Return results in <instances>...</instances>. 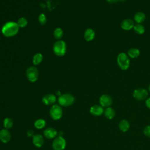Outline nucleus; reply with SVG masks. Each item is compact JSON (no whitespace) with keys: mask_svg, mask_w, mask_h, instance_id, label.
<instances>
[{"mask_svg":"<svg viewBox=\"0 0 150 150\" xmlns=\"http://www.w3.org/2000/svg\"><path fill=\"white\" fill-rule=\"evenodd\" d=\"M56 96H59V97L61 95V93H60V92L59 91H57L56 93Z\"/></svg>","mask_w":150,"mask_h":150,"instance_id":"32","label":"nucleus"},{"mask_svg":"<svg viewBox=\"0 0 150 150\" xmlns=\"http://www.w3.org/2000/svg\"><path fill=\"white\" fill-rule=\"evenodd\" d=\"M17 24L19 28H25L28 25V21L27 19L24 17H21L18 19L17 21Z\"/></svg>","mask_w":150,"mask_h":150,"instance_id":"25","label":"nucleus"},{"mask_svg":"<svg viewBox=\"0 0 150 150\" xmlns=\"http://www.w3.org/2000/svg\"><path fill=\"white\" fill-rule=\"evenodd\" d=\"M117 62L118 67L122 70H127L130 65V60L128 54L124 52L120 53L117 57Z\"/></svg>","mask_w":150,"mask_h":150,"instance_id":"2","label":"nucleus"},{"mask_svg":"<svg viewBox=\"0 0 150 150\" xmlns=\"http://www.w3.org/2000/svg\"><path fill=\"white\" fill-rule=\"evenodd\" d=\"M19 27L16 22L10 21L5 23L2 28L1 32L4 36L11 38L16 35L19 31Z\"/></svg>","mask_w":150,"mask_h":150,"instance_id":"1","label":"nucleus"},{"mask_svg":"<svg viewBox=\"0 0 150 150\" xmlns=\"http://www.w3.org/2000/svg\"><path fill=\"white\" fill-rule=\"evenodd\" d=\"M26 76L29 81L35 82L39 77L38 70L35 66H30L26 69Z\"/></svg>","mask_w":150,"mask_h":150,"instance_id":"6","label":"nucleus"},{"mask_svg":"<svg viewBox=\"0 0 150 150\" xmlns=\"http://www.w3.org/2000/svg\"><path fill=\"white\" fill-rule=\"evenodd\" d=\"M144 132L145 135L148 137H150V126H147L144 128Z\"/></svg>","mask_w":150,"mask_h":150,"instance_id":"28","label":"nucleus"},{"mask_svg":"<svg viewBox=\"0 0 150 150\" xmlns=\"http://www.w3.org/2000/svg\"><path fill=\"white\" fill-rule=\"evenodd\" d=\"M74 97L70 93H64L61 94L58 98V103L60 105L68 107L73 104Z\"/></svg>","mask_w":150,"mask_h":150,"instance_id":"4","label":"nucleus"},{"mask_svg":"<svg viewBox=\"0 0 150 150\" xmlns=\"http://www.w3.org/2000/svg\"><path fill=\"white\" fill-rule=\"evenodd\" d=\"M46 125V121L43 119H38L35 121L34 123V126L37 129H42Z\"/></svg>","mask_w":150,"mask_h":150,"instance_id":"24","label":"nucleus"},{"mask_svg":"<svg viewBox=\"0 0 150 150\" xmlns=\"http://www.w3.org/2000/svg\"><path fill=\"white\" fill-rule=\"evenodd\" d=\"M38 21L41 25H45L46 23L47 18L45 14L41 13L38 16Z\"/></svg>","mask_w":150,"mask_h":150,"instance_id":"27","label":"nucleus"},{"mask_svg":"<svg viewBox=\"0 0 150 150\" xmlns=\"http://www.w3.org/2000/svg\"><path fill=\"white\" fill-rule=\"evenodd\" d=\"M119 128L122 132H127L129 128V124L128 121L125 120H122L120 122Z\"/></svg>","mask_w":150,"mask_h":150,"instance_id":"20","label":"nucleus"},{"mask_svg":"<svg viewBox=\"0 0 150 150\" xmlns=\"http://www.w3.org/2000/svg\"><path fill=\"white\" fill-rule=\"evenodd\" d=\"M145 104H146V105L150 109V97L148 98L146 100Z\"/></svg>","mask_w":150,"mask_h":150,"instance_id":"31","label":"nucleus"},{"mask_svg":"<svg viewBox=\"0 0 150 150\" xmlns=\"http://www.w3.org/2000/svg\"><path fill=\"white\" fill-rule=\"evenodd\" d=\"M53 36L56 39H60L63 36V31L60 28H57L53 32Z\"/></svg>","mask_w":150,"mask_h":150,"instance_id":"23","label":"nucleus"},{"mask_svg":"<svg viewBox=\"0 0 150 150\" xmlns=\"http://www.w3.org/2000/svg\"><path fill=\"white\" fill-rule=\"evenodd\" d=\"M146 19V15L143 12H137L134 16V21L137 23H142Z\"/></svg>","mask_w":150,"mask_h":150,"instance_id":"17","label":"nucleus"},{"mask_svg":"<svg viewBox=\"0 0 150 150\" xmlns=\"http://www.w3.org/2000/svg\"><path fill=\"white\" fill-rule=\"evenodd\" d=\"M148 89H149V91H150V84H149V88H148Z\"/></svg>","mask_w":150,"mask_h":150,"instance_id":"33","label":"nucleus"},{"mask_svg":"<svg viewBox=\"0 0 150 150\" xmlns=\"http://www.w3.org/2000/svg\"><path fill=\"white\" fill-rule=\"evenodd\" d=\"M135 25L134 21L129 18L124 19L121 23V28L124 30H130Z\"/></svg>","mask_w":150,"mask_h":150,"instance_id":"10","label":"nucleus"},{"mask_svg":"<svg viewBox=\"0 0 150 150\" xmlns=\"http://www.w3.org/2000/svg\"><path fill=\"white\" fill-rule=\"evenodd\" d=\"M26 134H27V135L28 136V137H33V135H34V134H33V131H32V130H29V131H27V132H26Z\"/></svg>","mask_w":150,"mask_h":150,"instance_id":"29","label":"nucleus"},{"mask_svg":"<svg viewBox=\"0 0 150 150\" xmlns=\"http://www.w3.org/2000/svg\"><path fill=\"white\" fill-rule=\"evenodd\" d=\"M66 142L64 138L61 136L56 137L52 142V148L54 150H64Z\"/></svg>","mask_w":150,"mask_h":150,"instance_id":"7","label":"nucleus"},{"mask_svg":"<svg viewBox=\"0 0 150 150\" xmlns=\"http://www.w3.org/2000/svg\"><path fill=\"white\" fill-rule=\"evenodd\" d=\"M11 138V135L7 129L0 130V141L3 143H8Z\"/></svg>","mask_w":150,"mask_h":150,"instance_id":"12","label":"nucleus"},{"mask_svg":"<svg viewBox=\"0 0 150 150\" xmlns=\"http://www.w3.org/2000/svg\"><path fill=\"white\" fill-rule=\"evenodd\" d=\"M104 115L109 120L113 118L115 116V111L114 109H112L111 107H107L104 111Z\"/></svg>","mask_w":150,"mask_h":150,"instance_id":"21","label":"nucleus"},{"mask_svg":"<svg viewBox=\"0 0 150 150\" xmlns=\"http://www.w3.org/2000/svg\"><path fill=\"white\" fill-rule=\"evenodd\" d=\"M49 114L53 120H58L63 115V110L59 105L53 104L50 108Z\"/></svg>","mask_w":150,"mask_h":150,"instance_id":"5","label":"nucleus"},{"mask_svg":"<svg viewBox=\"0 0 150 150\" xmlns=\"http://www.w3.org/2000/svg\"><path fill=\"white\" fill-rule=\"evenodd\" d=\"M13 120L10 118H6L4 121V126L5 129H9L13 126Z\"/></svg>","mask_w":150,"mask_h":150,"instance_id":"26","label":"nucleus"},{"mask_svg":"<svg viewBox=\"0 0 150 150\" xmlns=\"http://www.w3.org/2000/svg\"><path fill=\"white\" fill-rule=\"evenodd\" d=\"M53 50L54 54L59 57L63 56L66 52V44L62 40L56 41L53 46Z\"/></svg>","mask_w":150,"mask_h":150,"instance_id":"3","label":"nucleus"},{"mask_svg":"<svg viewBox=\"0 0 150 150\" xmlns=\"http://www.w3.org/2000/svg\"><path fill=\"white\" fill-rule=\"evenodd\" d=\"M43 60V55L40 53H36L32 58V62L33 63L34 65H38L40 63H41V62Z\"/></svg>","mask_w":150,"mask_h":150,"instance_id":"22","label":"nucleus"},{"mask_svg":"<svg viewBox=\"0 0 150 150\" xmlns=\"http://www.w3.org/2000/svg\"><path fill=\"white\" fill-rule=\"evenodd\" d=\"M43 135L47 139H53L57 136V131L54 128L48 127L45 129Z\"/></svg>","mask_w":150,"mask_h":150,"instance_id":"14","label":"nucleus"},{"mask_svg":"<svg viewBox=\"0 0 150 150\" xmlns=\"http://www.w3.org/2000/svg\"><path fill=\"white\" fill-rule=\"evenodd\" d=\"M134 31L138 35H142L145 32V27L141 23H136L135 24L133 28Z\"/></svg>","mask_w":150,"mask_h":150,"instance_id":"19","label":"nucleus"},{"mask_svg":"<svg viewBox=\"0 0 150 150\" xmlns=\"http://www.w3.org/2000/svg\"><path fill=\"white\" fill-rule=\"evenodd\" d=\"M56 101V97L53 94H47L42 98V102L46 105H53Z\"/></svg>","mask_w":150,"mask_h":150,"instance_id":"11","label":"nucleus"},{"mask_svg":"<svg viewBox=\"0 0 150 150\" xmlns=\"http://www.w3.org/2000/svg\"><path fill=\"white\" fill-rule=\"evenodd\" d=\"M44 138L40 134H35L32 137V142L33 145L38 148L42 146L44 144Z\"/></svg>","mask_w":150,"mask_h":150,"instance_id":"13","label":"nucleus"},{"mask_svg":"<svg viewBox=\"0 0 150 150\" xmlns=\"http://www.w3.org/2000/svg\"><path fill=\"white\" fill-rule=\"evenodd\" d=\"M90 112L93 115L99 116V115H101L103 113L104 110L101 105H94L91 107Z\"/></svg>","mask_w":150,"mask_h":150,"instance_id":"15","label":"nucleus"},{"mask_svg":"<svg viewBox=\"0 0 150 150\" xmlns=\"http://www.w3.org/2000/svg\"><path fill=\"white\" fill-rule=\"evenodd\" d=\"M133 97L138 100H143L147 98L148 93L146 90L144 88H137L133 92Z\"/></svg>","mask_w":150,"mask_h":150,"instance_id":"8","label":"nucleus"},{"mask_svg":"<svg viewBox=\"0 0 150 150\" xmlns=\"http://www.w3.org/2000/svg\"><path fill=\"white\" fill-rule=\"evenodd\" d=\"M106 1L110 4H116L118 2L120 1V0H106Z\"/></svg>","mask_w":150,"mask_h":150,"instance_id":"30","label":"nucleus"},{"mask_svg":"<svg viewBox=\"0 0 150 150\" xmlns=\"http://www.w3.org/2000/svg\"><path fill=\"white\" fill-rule=\"evenodd\" d=\"M84 38L87 42L93 40L95 38V32L91 28L86 29L84 33Z\"/></svg>","mask_w":150,"mask_h":150,"instance_id":"16","label":"nucleus"},{"mask_svg":"<svg viewBox=\"0 0 150 150\" xmlns=\"http://www.w3.org/2000/svg\"><path fill=\"white\" fill-rule=\"evenodd\" d=\"M99 101L103 107H108L111 105L112 100L110 95L103 94L100 97Z\"/></svg>","mask_w":150,"mask_h":150,"instance_id":"9","label":"nucleus"},{"mask_svg":"<svg viewBox=\"0 0 150 150\" xmlns=\"http://www.w3.org/2000/svg\"><path fill=\"white\" fill-rule=\"evenodd\" d=\"M127 54L129 57H131L132 59H135L138 57L140 54V51L138 49L135 47L130 48L128 49L127 52Z\"/></svg>","mask_w":150,"mask_h":150,"instance_id":"18","label":"nucleus"}]
</instances>
